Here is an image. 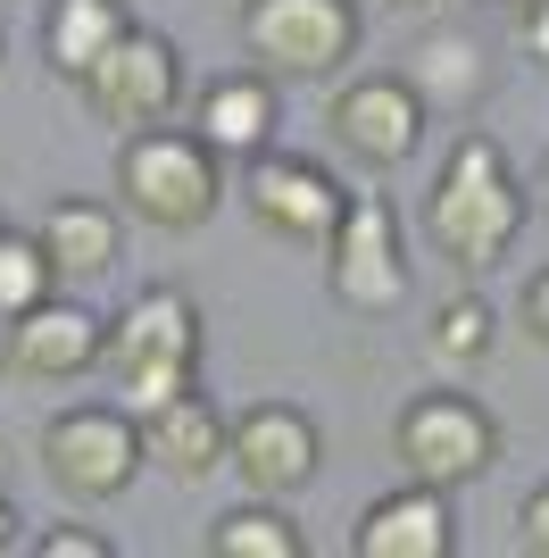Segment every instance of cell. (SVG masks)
<instances>
[{
	"instance_id": "15",
	"label": "cell",
	"mask_w": 549,
	"mask_h": 558,
	"mask_svg": "<svg viewBox=\"0 0 549 558\" xmlns=\"http://www.w3.org/2000/svg\"><path fill=\"white\" fill-rule=\"evenodd\" d=\"M142 450H150V466H167L175 484H208V475L225 466V417H217L208 392L192 384L183 400H167V409L142 417Z\"/></svg>"
},
{
	"instance_id": "16",
	"label": "cell",
	"mask_w": 549,
	"mask_h": 558,
	"mask_svg": "<svg viewBox=\"0 0 549 558\" xmlns=\"http://www.w3.org/2000/svg\"><path fill=\"white\" fill-rule=\"evenodd\" d=\"M42 251H50V267H59V283H91V276H109L117 251H125V233H117V209H109V201H59V209L42 217Z\"/></svg>"
},
{
	"instance_id": "20",
	"label": "cell",
	"mask_w": 549,
	"mask_h": 558,
	"mask_svg": "<svg viewBox=\"0 0 549 558\" xmlns=\"http://www.w3.org/2000/svg\"><path fill=\"white\" fill-rule=\"evenodd\" d=\"M425 342H434L441 367H483V359H491V308H483L475 292H457V301L434 308V333H425Z\"/></svg>"
},
{
	"instance_id": "26",
	"label": "cell",
	"mask_w": 549,
	"mask_h": 558,
	"mask_svg": "<svg viewBox=\"0 0 549 558\" xmlns=\"http://www.w3.org/2000/svg\"><path fill=\"white\" fill-rule=\"evenodd\" d=\"M0 375H9V333H0Z\"/></svg>"
},
{
	"instance_id": "7",
	"label": "cell",
	"mask_w": 549,
	"mask_h": 558,
	"mask_svg": "<svg viewBox=\"0 0 549 558\" xmlns=\"http://www.w3.org/2000/svg\"><path fill=\"white\" fill-rule=\"evenodd\" d=\"M325 283L342 308H366V317L408 301V233H400V209L383 192H350L342 226L325 242Z\"/></svg>"
},
{
	"instance_id": "2",
	"label": "cell",
	"mask_w": 549,
	"mask_h": 558,
	"mask_svg": "<svg viewBox=\"0 0 549 558\" xmlns=\"http://www.w3.org/2000/svg\"><path fill=\"white\" fill-rule=\"evenodd\" d=\"M100 367L117 375V392L134 400V417L183 400L192 375H200V308H192V292L183 283H142L134 301L109 317Z\"/></svg>"
},
{
	"instance_id": "13",
	"label": "cell",
	"mask_w": 549,
	"mask_h": 558,
	"mask_svg": "<svg viewBox=\"0 0 549 558\" xmlns=\"http://www.w3.org/2000/svg\"><path fill=\"white\" fill-rule=\"evenodd\" d=\"M350 550L358 558H450L457 550L450 492L400 484V492H383V500H366V517L350 525Z\"/></svg>"
},
{
	"instance_id": "11",
	"label": "cell",
	"mask_w": 549,
	"mask_h": 558,
	"mask_svg": "<svg viewBox=\"0 0 549 558\" xmlns=\"http://www.w3.org/2000/svg\"><path fill=\"white\" fill-rule=\"evenodd\" d=\"M325 125H333V142L358 167H408L416 142H425V93L408 75H358V84L333 93Z\"/></svg>"
},
{
	"instance_id": "4",
	"label": "cell",
	"mask_w": 549,
	"mask_h": 558,
	"mask_svg": "<svg viewBox=\"0 0 549 558\" xmlns=\"http://www.w3.org/2000/svg\"><path fill=\"white\" fill-rule=\"evenodd\" d=\"M391 450H400V475H408V484L457 492V484H483V475L500 466V425L466 392H416L408 409L391 417Z\"/></svg>"
},
{
	"instance_id": "25",
	"label": "cell",
	"mask_w": 549,
	"mask_h": 558,
	"mask_svg": "<svg viewBox=\"0 0 549 558\" xmlns=\"http://www.w3.org/2000/svg\"><path fill=\"white\" fill-rule=\"evenodd\" d=\"M17 525H25V517H17V500H9V492H0V550H9V542H17Z\"/></svg>"
},
{
	"instance_id": "21",
	"label": "cell",
	"mask_w": 549,
	"mask_h": 558,
	"mask_svg": "<svg viewBox=\"0 0 549 558\" xmlns=\"http://www.w3.org/2000/svg\"><path fill=\"white\" fill-rule=\"evenodd\" d=\"M34 558H109V534H91V525H50V534H34Z\"/></svg>"
},
{
	"instance_id": "19",
	"label": "cell",
	"mask_w": 549,
	"mask_h": 558,
	"mask_svg": "<svg viewBox=\"0 0 549 558\" xmlns=\"http://www.w3.org/2000/svg\"><path fill=\"white\" fill-rule=\"evenodd\" d=\"M50 292H59V267H50L42 233H9L0 226V326L25 317L34 301H50Z\"/></svg>"
},
{
	"instance_id": "14",
	"label": "cell",
	"mask_w": 549,
	"mask_h": 558,
	"mask_svg": "<svg viewBox=\"0 0 549 558\" xmlns=\"http://www.w3.org/2000/svg\"><path fill=\"white\" fill-rule=\"evenodd\" d=\"M274 125H283V109H274L267 75H217V84H200V100H192V134H200L208 150H225V159H258L274 142Z\"/></svg>"
},
{
	"instance_id": "12",
	"label": "cell",
	"mask_w": 549,
	"mask_h": 558,
	"mask_svg": "<svg viewBox=\"0 0 549 558\" xmlns=\"http://www.w3.org/2000/svg\"><path fill=\"white\" fill-rule=\"evenodd\" d=\"M100 342H109V317H91L84 301H34L25 317H9V367L34 375V384H75V375L100 367Z\"/></svg>"
},
{
	"instance_id": "23",
	"label": "cell",
	"mask_w": 549,
	"mask_h": 558,
	"mask_svg": "<svg viewBox=\"0 0 549 558\" xmlns=\"http://www.w3.org/2000/svg\"><path fill=\"white\" fill-rule=\"evenodd\" d=\"M516 308H525V333L549 350V267H541V276H525V301H516Z\"/></svg>"
},
{
	"instance_id": "27",
	"label": "cell",
	"mask_w": 549,
	"mask_h": 558,
	"mask_svg": "<svg viewBox=\"0 0 549 558\" xmlns=\"http://www.w3.org/2000/svg\"><path fill=\"white\" fill-rule=\"evenodd\" d=\"M391 9H425V0H391Z\"/></svg>"
},
{
	"instance_id": "24",
	"label": "cell",
	"mask_w": 549,
	"mask_h": 558,
	"mask_svg": "<svg viewBox=\"0 0 549 558\" xmlns=\"http://www.w3.org/2000/svg\"><path fill=\"white\" fill-rule=\"evenodd\" d=\"M516 43L533 59H549V0H516Z\"/></svg>"
},
{
	"instance_id": "10",
	"label": "cell",
	"mask_w": 549,
	"mask_h": 558,
	"mask_svg": "<svg viewBox=\"0 0 549 558\" xmlns=\"http://www.w3.org/2000/svg\"><path fill=\"white\" fill-rule=\"evenodd\" d=\"M317 459H325V442H317V425H308V409H292V400H258V409H242L225 425V466L258 500H292L317 475Z\"/></svg>"
},
{
	"instance_id": "28",
	"label": "cell",
	"mask_w": 549,
	"mask_h": 558,
	"mask_svg": "<svg viewBox=\"0 0 549 558\" xmlns=\"http://www.w3.org/2000/svg\"><path fill=\"white\" fill-rule=\"evenodd\" d=\"M541 209H549V175H541Z\"/></svg>"
},
{
	"instance_id": "18",
	"label": "cell",
	"mask_w": 549,
	"mask_h": 558,
	"mask_svg": "<svg viewBox=\"0 0 549 558\" xmlns=\"http://www.w3.org/2000/svg\"><path fill=\"white\" fill-rule=\"evenodd\" d=\"M300 550H308V534L283 517V500H258V492L208 525V558H300Z\"/></svg>"
},
{
	"instance_id": "17",
	"label": "cell",
	"mask_w": 549,
	"mask_h": 558,
	"mask_svg": "<svg viewBox=\"0 0 549 558\" xmlns=\"http://www.w3.org/2000/svg\"><path fill=\"white\" fill-rule=\"evenodd\" d=\"M117 34H125V9H117V0H50V17H42V50L68 84H84V75L109 59Z\"/></svg>"
},
{
	"instance_id": "3",
	"label": "cell",
	"mask_w": 549,
	"mask_h": 558,
	"mask_svg": "<svg viewBox=\"0 0 549 558\" xmlns=\"http://www.w3.org/2000/svg\"><path fill=\"white\" fill-rule=\"evenodd\" d=\"M117 201L159 233H200L225 209V150H208L192 125H150L117 150Z\"/></svg>"
},
{
	"instance_id": "8",
	"label": "cell",
	"mask_w": 549,
	"mask_h": 558,
	"mask_svg": "<svg viewBox=\"0 0 549 558\" xmlns=\"http://www.w3.org/2000/svg\"><path fill=\"white\" fill-rule=\"evenodd\" d=\"M242 43L267 75H333L358 50V0H251Z\"/></svg>"
},
{
	"instance_id": "5",
	"label": "cell",
	"mask_w": 549,
	"mask_h": 558,
	"mask_svg": "<svg viewBox=\"0 0 549 558\" xmlns=\"http://www.w3.org/2000/svg\"><path fill=\"white\" fill-rule=\"evenodd\" d=\"M150 466L142 450V417L134 409H109V400H75L42 425V475L68 500H117L134 492V475Z\"/></svg>"
},
{
	"instance_id": "29",
	"label": "cell",
	"mask_w": 549,
	"mask_h": 558,
	"mask_svg": "<svg viewBox=\"0 0 549 558\" xmlns=\"http://www.w3.org/2000/svg\"><path fill=\"white\" fill-rule=\"evenodd\" d=\"M0 9H9V0H0Z\"/></svg>"
},
{
	"instance_id": "9",
	"label": "cell",
	"mask_w": 549,
	"mask_h": 558,
	"mask_svg": "<svg viewBox=\"0 0 549 558\" xmlns=\"http://www.w3.org/2000/svg\"><path fill=\"white\" fill-rule=\"evenodd\" d=\"M242 201H251L258 233H274V242H300V251H325L333 242V226H342L350 192L333 184V167L300 159V150H258L251 175H242Z\"/></svg>"
},
{
	"instance_id": "6",
	"label": "cell",
	"mask_w": 549,
	"mask_h": 558,
	"mask_svg": "<svg viewBox=\"0 0 549 558\" xmlns=\"http://www.w3.org/2000/svg\"><path fill=\"white\" fill-rule=\"evenodd\" d=\"M75 93H84V109L100 117V125L150 134V125H167V117L183 109V50L167 43V34H150V25H125L109 43V59H100Z\"/></svg>"
},
{
	"instance_id": "1",
	"label": "cell",
	"mask_w": 549,
	"mask_h": 558,
	"mask_svg": "<svg viewBox=\"0 0 549 558\" xmlns=\"http://www.w3.org/2000/svg\"><path fill=\"white\" fill-rule=\"evenodd\" d=\"M525 217H533V201H525V184L508 175V150L491 134H466L450 150V167H441L434 201H425V242H434L450 267L483 276V267H500V258L516 251Z\"/></svg>"
},
{
	"instance_id": "22",
	"label": "cell",
	"mask_w": 549,
	"mask_h": 558,
	"mask_svg": "<svg viewBox=\"0 0 549 558\" xmlns=\"http://www.w3.org/2000/svg\"><path fill=\"white\" fill-rule=\"evenodd\" d=\"M516 542H525L533 558H549V484L525 492V509H516Z\"/></svg>"
}]
</instances>
